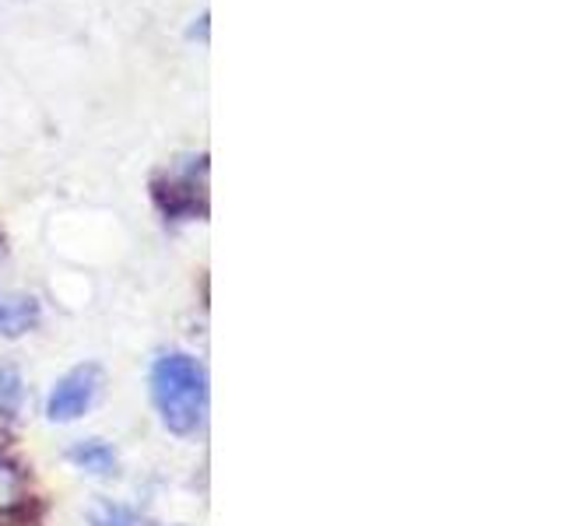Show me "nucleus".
Returning <instances> with one entry per match:
<instances>
[{"label": "nucleus", "instance_id": "7ed1b4c3", "mask_svg": "<svg viewBox=\"0 0 562 526\" xmlns=\"http://www.w3.org/2000/svg\"><path fill=\"white\" fill-rule=\"evenodd\" d=\"M40 320V306L29 295H4L0 298V338H22L29 327Z\"/></svg>", "mask_w": 562, "mask_h": 526}, {"label": "nucleus", "instance_id": "20e7f679", "mask_svg": "<svg viewBox=\"0 0 562 526\" xmlns=\"http://www.w3.org/2000/svg\"><path fill=\"white\" fill-rule=\"evenodd\" d=\"M70 464H78L81 470L105 478V473L116 470V453L102 443V438H85V443L70 446Z\"/></svg>", "mask_w": 562, "mask_h": 526}, {"label": "nucleus", "instance_id": "f257e3e1", "mask_svg": "<svg viewBox=\"0 0 562 526\" xmlns=\"http://www.w3.org/2000/svg\"><path fill=\"white\" fill-rule=\"evenodd\" d=\"M151 397L158 403L166 428L172 432H198L204 421L207 403V379L204 368L190 355H166L151 368Z\"/></svg>", "mask_w": 562, "mask_h": 526}, {"label": "nucleus", "instance_id": "39448f33", "mask_svg": "<svg viewBox=\"0 0 562 526\" xmlns=\"http://www.w3.org/2000/svg\"><path fill=\"white\" fill-rule=\"evenodd\" d=\"M22 400H25L22 373H18V365L4 362L0 365V414L14 418L18 411H22Z\"/></svg>", "mask_w": 562, "mask_h": 526}, {"label": "nucleus", "instance_id": "f03ea898", "mask_svg": "<svg viewBox=\"0 0 562 526\" xmlns=\"http://www.w3.org/2000/svg\"><path fill=\"white\" fill-rule=\"evenodd\" d=\"M99 382H102L99 365H78L75 373H67L57 386H53V393H49V403H46L49 421H75V418H81L88 408H92V400L99 393Z\"/></svg>", "mask_w": 562, "mask_h": 526}, {"label": "nucleus", "instance_id": "6e6552de", "mask_svg": "<svg viewBox=\"0 0 562 526\" xmlns=\"http://www.w3.org/2000/svg\"><path fill=\"white\" fill-rule=\"evenodd\" d=\"M0 263H4V242H0Z\"/></svg>", "mask_w": 562, "mask_h": 526}, {"label": "nucleus", "instance_id": "423d86ee", "mask_svg": "<svg viewBox=\"0 0 562 526\" xmlns=\"http://www.w3.org/2000/svg\"><path fill=\"white\" fill-rule=\"evenodd\" d=\"M22 499H25V481H22V473H18V467H11V464L0 460V516L22 505Z\"/></svg>", "mask_w": 562, "mask_h": 526}, {"label": "nucleus", "instance_id": "0eeeda50", "mask_svg": "<svg viewBox=\"0 0 562 526\" xmlns=\"http://www.w3.org/2000/svg\"><path fill=\"white\" fill-rule=\"evenodd\" d=\"M92 526H145L134 508L127 505H113V502H99L92 508Z\"/></svg>", "mask_w": 562, "mask_h": 526}]
</instances>
